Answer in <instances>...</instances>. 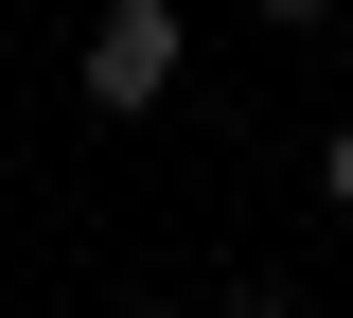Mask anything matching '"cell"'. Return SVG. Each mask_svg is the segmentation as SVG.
<instances>
[{
    "instance_id": "6da1fadb",
    "label": "cell",
    "mask_w": 353,
    "mask_h": 318,
    "mask_svg": "<svg viewBox=\"0 0 353 318\" xmlns=\"http://www.w3.org/2000/svg\"><path fill=\"white\" fill-rule=\"evenodd\" d=\"M176 71H194V18H176V0H106V18H88V53H71V89L106 106V124H141Z\"/></svg>"
},
{
    "instance_id": "7a4b0ae2",
    "label": "cell",
    "mask_w": 353,
    "mask_h": 318,
    "mask_svg": "<svg viewBox=\"0 0 353 318\" xmlns=\"http://www.w3.org/2000/svg\"><path fill=\"white\" fill-rule=\"evenodd\" d=\"M318 195H336V212H353V124H336V141H318Z\"/></svg>"
},
{
    "instance_id": "3957f363",
    "label": "cell",
    "mask_w": 353,
    "mask_h": 318,
    "mask_svg": "<svg viewBox=\"0 0 353 318\" xmlns=\"http://www.w3.org/2000/svg\"><path fill=\"white\" fill-rule=\"evenodd\" d=\"M248 18H283V36H301V18H336V0H248Z\"/></svg>"
},
{
    "instance_id": "277c9868",
    "label": "cell",
    "mask_w": 353,
    "mask_h": 318,
    "mask_svg": "<svg viewBox=\"0 0 353 318\" xmlns=\"http://www.w3.org/2000/svg\"><path fill=\"white\" fill-rule=\"evenodd\" d=\"M230 318H301V301H230Z\"/></svg>"
}]
</instances>
